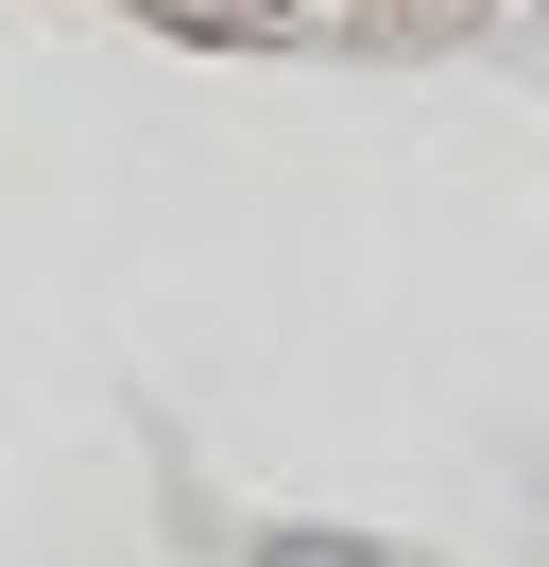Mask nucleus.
<instances>
[{"label": "nucleus", "mask_w": 549, "mask_h": 567, "mask_svg": "<svg viewBox=\"0 0 549 567\" xmlns=\"http://www.w3.org/2000/svg\"><path fill=\"white\" fill-rule=\"evenodd\" d=\"M240 567H395V550H361V533H258Z\"/></svg>", "instance_id": "f257e3e1"}]
</instances>
